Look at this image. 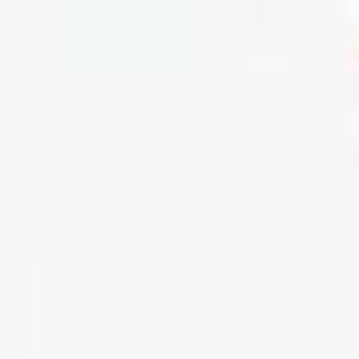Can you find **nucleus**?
<instances>
[]
</instances>
